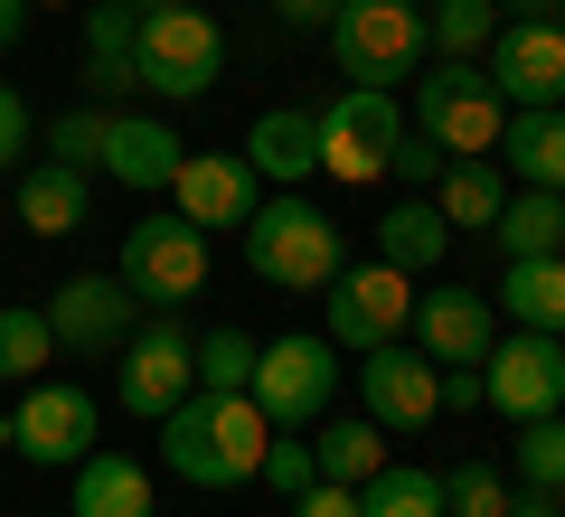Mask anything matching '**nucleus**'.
I'll use <instances>...</instances> for the list:
<instances>
[{"mask_svg": "<svg viewBox=\"0 0 565 517\" xmlns=\"http://www.w3.org/2000/svg\"><path fill=\"white\" fill-rule=\"evenodd\" d=\"M264 442H274V423H264L255 396L189 386V396L161 414V452H170V471H180L189 489H245L255 461H264Z\"/></svg>", "mask_w": 565, "mask_h": 517, "instance_id": "f257e3e1", "label": "nucleus"}, {"mask_svg": "<svg viewBox=\"0 0 565 517\" xmlns=\"http://www.w3.org/2000/svg\"><path fill=\"white\" fill-rule=\"evenodd\" d=\"M236 236H245V273L274 282V292H321V282L349 263V255H340V226H330L311 198H292V189L264 198Z\"/></svg>", "mask_w": 565, "mask_h": 517, "instance_id": "f03ea898", "label": "nucleus"}, {"mask_svg": "<svg viewBox=\"0 0 565 517\" xmlns=\"http://www.w3.org/2000/svg\"><path fill=\"white\" fill-rule=\"evenodd\" d=\"M132 76H141V95H161V104L217 95V76H226V29L207 20L199 0H180V10H141V29H132Z\"/></svg>", "mask_w": 565, "mask_h": 517, "instance_id": "7ed1b4c3", "label": "nucleus"}, {"mask_svg": "<svg viewBox=\"0 0 565 517\" xmlns=\"http://www.w3.org/2000/svg\"><path fill=\"white\" fill-rule=\"evenodd\" d=\"M245 396L264 405V423L274 433H311V423L330 414V396H340V348H330L321 330H282L255 348V377H245Z\"/></svg>", "mask_w": 565, "mask_h": 517, "instance_id": "20e7f679", "label": "nucleus"}, {"mask_svg": "<svg viewBox=\"0 0 565 517\" xmlns=\"http://www.w3.org/2000/svg\"><path fill=\"white\" fill-rule=\"evenodd\" d=\"M330 57L349 85H396L434 57V29H424V0H340L330 20Z\"/></svg>", "mask_w": 565, "mask_h": 517, "instance_id": "39448f33", "label": "nucleus"}, {"mask_svg": "<svg viewBox=\"0 0 565 517\" xmlns=\"http://www.w3.org/2000/svg\"><path fill=\"white\" fill-rule=\"evenodd\" d=\"M114 273H122V292H132L141 311H180V301H199V282H207V226H189L180 207L122 226Z\"/></svg>", "mask_w": 565, "mask_h": 517, "instance_id": "423d86ee", "label": "nucleus"}, {"mask_svg": "<svg viewBox=\"0 0 565 517\" xmlns=\"http://www.w3.org/2000/svg\"><path fill=\"white\" fill-rule=\"evenodd\" d=\"M415 122L434 151H452V160H481V151H500V122H509V104H500V85L481 76V66H462V57H444L434 76H415Z\"/></svg>", "mask_w": 565, "mask_h": 517, "instance_id": "0eeeda50", "label": "nucleus"}, {"mask_svg": "<svg viewBox=\"0 0 565 517\" xmlns=\"http://www.w3.org/2000/svg\"><path fill=\"white\" fill-rule=\"evenodd\" d=\"M321 338L330 348H386V338H405V320H415V273H396V263H340V273L321 282Z\"/></svg>", "mask_w": 565, "mask_h": 517, "instance_id": "6e6552de", "label": "nucleus"}, {"mask_svg": "<svg viewBox=\"0 0 565 517\" xmlns=\"http://www.w3.org/2000/svg\"><path fill=\"white\" fill-rule=\"evenodd\" d=\"M396 132H405V114H396L386 85H340V95L321 104V170H330V180H349V189L386 180Z\"/></svg>", "mask_w": 565, "mask_h": 517, "instance_id": "1a4fd4ad", "label": "nucleus"}, {"mask_svg": "<svg viewBox=\"0 0 565 517\" xmlns=\"http://www.w3.org/2000/svg\"><path fill=\"white\" fill-rule=\"evenodd\" d=\"M189 386H199V338L180 330V311H141V330L122 338V414L161 423Z\"/></svg>", "mask_w": 565, "mask_h": 517, "instance_id": "9d476101", "label": "nucleus"}, {"mask_svg": "<svg viewBox=\"0 0 565 517\" xmlns=\"http://www.w3.org/2000/svg\"><path fill=\"white\" fill-rule=\"evenodd\" d=\"M481 405H490V414H509V423L565 414V338H546V330L490 338V358H481Z\"/></svg>", "mask_w": 565, "mask_h": 517, "instance_id": "9b49d317", "label": "nucleus"}, {"mask_svg": "<svg viewBox=\"0 0 565 517\" xmlns=\"http://www.w3.org/2000/svg\"><path fill=\"white\" fill-rule=\"evenodd\" d=\"M481 76L500 85L509 114L527 104H565V20L537 10V20H500V39L481 47Z\"/></svg>", "mask_w": 565, "mask_h": 517, "instance_id": "f8f14e48", "label": "nucleus"}, {"mask_svg": "<svg viewBox=\"0 0 565 517\" xmlns=\"http://www.w3.org/2000/svg\"><path fill=\"white\" fill-rule=\"evenodd\" d=\"M10 452L39 461V471H76L95 452V396L76 377H39L20 396V414H10Z\"/></svg>", "mask_w": 565, "mask_h": 517, "instance_id": "ddd939ff", "label": "nucleus"}, {"mask_svg": "<svg viewBox=\"0 0 565 517\" xmlns=\"http://www.w3.org/2000/svg\"><path fill=\"white\" fill-rule=\"evenodd\" d=\"M359 405H367L377 433H415V423L444 414V367L424 358L415 338H386V348L359 358Z\"/></svg>", "mask_w": 565, "mask_h": 517, "instance_id": "4468645a", "label": "nucleus"}, {"mask_svg": "<svg viewBox=\"0 0 565 517\" xmlns=\"http://www.w3.org/2000/svg\"><path fill=\"white\" fill-rule=\"evenodd\" d=\"M47 330H57V348H76V358H122V338L141 330V301L122 292V273H76L47 301Z\"/></svg>", "mask_w": 565, "mask_h": 517, "instance_id": "2eb2a0df", "label": "nucleus"}, {"mask_svg": "<svg viewBox=\"0 0 565 517\" xmlns=\"http://www.w3.org/2000/svg\"><path fill=\"white\" fill-rule=\"evenodd\" d=\"M170 207H180L189 226H245L264 207V180L245 151H180V170H170Z\"/></svg>", "mask_w": 565, "mask_h": 517, "instance_id": "dca6fc26", "label": "nucleus"}, {"mask_svg": "<svg viewBox=\"0 0 565 517\" xmlns=\"http://www.w3.org/2000/svg\"><path fill=\"white\" fill-rule=\"evenodd\" d=\"M405 338H415L434 367H481V358H490V338H500V311H490L481 292H462V282H434V292H415Z\"/></svg>", "mask_w": 565, "mask_h": 517, "instance_id": "f3484780", "label": "nucleus"}, {"mask_svg": "<svg viewBox=\"0 0 565 517\" xmlns=\"http://www.w3.org/2000/svg\"><path fill=\"white\" fill-rule=\"evenodd\" d=\"M180 151L189 141L170 132V122H151V114H104V180H122V189H170V170H180Z\"/></svg>", "mask_w": 565, "mask_h": 517, "instance_id": "a211bd4d", "label": "nucleus"}, {"mask_svg": "<svg viewBox=\"0 0 565 517\" xmlns=\"http://www.w3.org/2000/svg\"><path fill=\"white\" fill-rule=\"evenodd\" d=\"M245 160H255V180L302 189L311 170H321V114H302V104H274V114H255V132H245Z\"/></svg>", "mask_w": 565, "mask_h": 517, "instance_id": "6ab92c4d", "label": "nucleus"}, {"mask_svg": "<svg viewBox=\"0 0 565 517\" xmlns=\"http://www.w3.org/2000/svg\"><path fill=\"white\" fill-rule=\"evenodd\" d=\"M490 311H500L509 330L565 338V255H519V263L500 273V292H490Z\"/></svg>", "mask_w": 565, "mask_h": 517, "instance_id": "aec40b11", "label": "nucleus"}, {"mask_svg": "<svg viewBox=\"0 0 565 517\" xmlns=\"http://www.w3.org/2000/svg\"><path fill=\"white\" fill-rule=\"evenodd\" d=\"M500 160L519 170V189H556L565 198V104H527L500 122Z\"/></svg>", "mask_w": 565, "mask_h": 517, "instance_id": "412c9836", "label": "nucleus"}, {"mask_svg": "<svg viewBox=\"0 0 565 517\" xmlns=\"http://www.w3.org/2000/svg\"><path fill=\"white\" fill-rule=\"evenodd\" d=\"M66 508L76 517H151V471H141L132 452H85L76 461V489H66Z\"/></svg>", "mask_w": 565, "mask_h": 517, "instance_id": "4be33fe9", "label": "nucleus"}, {"mask_svg": "<svg viewBox=\"0 0 565 517\" xmlns=\"http://www.w3.org/2000/svg\"><path fill=\"white\" fill-rule=\"evenodd\" d=\"M132 29H141L132 0H95V10H85V85H95L104 104L141 95V76H132Z\"/></svg>", "mask_w": 565, "mask_h": 517, "instance_id": "5701e85b", "label": "nucleus"}, {"mask_svg": "<svg viewBox=\"0 0 565 517\" xmlns=\"http://www.w3.org/2000/svg\"><path fill=\"white\" fill-rule=\"evenodd\" d=\"M444 255H452V217L434 198H396L377 217V263H396V273H434Z\"/></svg>", "mask_w": 565, "mask_h": 517, "instance_id": "b1692460", "label": "nucleus"}, {"mask_svg": "<svg viewBox=\"0 0 565 517\" xmlns=\"http://www.w3.org/2000/svg\"><path fill=\"white\" fill-rule=\"evenodd\" d=\"M85 207H95L85 170H66V160H39V170H20V226H29V236H76Z\"/></svg>", "mask_w": 565, "mask_h": 517, "instance_id": "393cba45", "label": "nucleus"}, {"mask_svg": "<svg viewBox=\"0 0 565 517\" xmlns=\"http://www.w3.org/2000/svg\"><path fill=\"white\" fill-rule=\"evenodd\" d=\"M359 517H444V471L377 461V471L359 480Z\"/></svg>", "mask_w": 565, "mask_h": 517, "instance_id": "a878e982", "label": "nucleus"}, {"mask_svg": "<svg viewBox=\"0 0 565 517\" xmlns=\"http://www.w3.org/2000/svg\"><path fill=\"white\" fill-rule=\"evenodd\" d=\"M490 236H500L509 263H519V255H565V198H556V189H519Z\"/></svg>", "mask_w": 565, "mask_h": 517, "instance_id": "bb28decb", "label": "nucleus"}, {"mask_svg": "<svg viewBox=\"0 0 565 517\" xmlns=\"http://www.w3.org/2000/svg\"><path fill=\"white\" fill-rule=\"evenodd\" d=\"M434 207H444L452 226H500L509 189H500V170H490V151H481V160H444V180H434Z\"/></svg>", "mask_w": 565, "mask_h": 517, "instance_id": "cd10ccee", "label": "nucleus"}, {"mask_svg": "<svg viewBox=\"0 0 565 517\" xmlns=\"http://www.w3.org/2000/svg\"><path fill=\"white\" fill-rule=\"evenodd\" d=\"M311 461H321V480L359 489V480H367V471L386 461V433H377L367 414H349V423H321V433H311Z\"/></svg>", "mask_w": 565, "mask_h": 517, "instance_id": "c85d7f7f", "label": "nucleus"}, {"mask_svg": "<svg viewBox=\"0 0 565 517\" xmlns=\"http://www.w3.org/2000/svg\"><path fill=\"white\" fill-rule=\"evenodd\" d=\"M424 29H434V47L444 57H481L490 39H500V0H424Z\"/></svg>", "mask_w": 565, "mask_h": 517, "instance_id": "c756f323", "label": "nucleus"}, {"mask_svg": "<svg viewBox=\"0 0 565 517\" xmlns=\"http://www.w3.org/2000/svg\"><path fill=\"white\" fill-rule=\"evenodd\" d=\"M509 471H519V489H556L565 498V414H527L519 442H509Z\"/></svg>", "mask_w": 565, "mask_h": 517, "instance_id": "7c9ffc66", "label": "nucleus"}, {"mask_svg": "<svg viewBox=\"0 0 565 517\" xmlns=\"http://www.w3.org/2000/svg\"><path fill=\"white\" fill-rule=\"evenodd\" d=\"M47 358H57V330H47V311H29V301H0V377H39Z\"/></svg>", "mask_w": 565, "mask_h": 517, "instance_id": "2f4dec72", "label": "nucleus"}, {"mask_svg": "<svg viewBox=\"0 0 565 517\" xmlns=\"http://www.w3.org/2000/svg\"><path fill=\"white\" fill-rule=\"evenodd\" d=\"M255 348H264V338H245V330H207V338H199V386L245 396V377H255Z\"/></svg>", "mask_w": 565, "mask_h": 517, "instance_id": "473e14b6", "label": "nucleus"}, {"mask_svg": "<svg viewBox=\"0 0 565 517\" xmlns=\"http://www.w3.org/2000/svg\"><path fill=\"white\" fill-rule=\"evenodd\" d=\"M509 508V480L490 461H452L444 471V517H500Z\"/></svg>", "mask_w": 565, "mask_h": 517, "instance_id": "72a5a7b5", "label": "nucleus"}, {"mask_svg": "<svg viewBox=\"0 0 565 517\" xmlns=\"http://www.w3.org/2000/svg\"><path fill=\"white\" fill-rule=\"evenodd\" d=\"M255 480H264V489H282V498H302L311 480H321V461H311V433H274V442H264V461H255Z\"/></svg>", "mask_w": 565, "mask_h": 517, "instance_id": "f704fd0d", "label": "nucleus"}, {"mask_svg": "<svg viewBox=\"0 0 565 517\" xmlns=\"http://www.w3.org/2000/svg\"><path fill=\"white\" fill-rule=\"evenodd\" d=\"M47 160L95 170V160H104V114H57V122H47Z\"/></svg>", "mask_w": 565, "mask_h": 517, "instance_id": "c9c22d12", "label": "nucleus"}, {"mask_svg": "<svg viewBox=\"0 0 565 517\" xmlns=\"http://www.w3.org/2000/svg\"><path fill=\"white\" fill-rule=\"evenodd\" d=\"M444 160H452V151H434V141H424L415 122H405V132H396V151H386V170H396V180H424V189H434V180H444Z\"/></svg>", "mask_w": 565, "mask_h": 517, "instance_id": "e433bc0d", "label": "nucleus"}, {"mask_svg": "<svg viewBox=\"0 0 565 517\" xmlns=\"http://www.w3.org/2000/svg\"><path fill=\"white\" fill-rule=\"evenodd\" d=\"M29 132H39V122H29V104H20V85H0V170H10V160L29 151Z\"/></svg>", "mask_w": 565, "mask_h": 517, "instance_id": "4c0bfd02", "label": "nucleus"}, {"mask_svg": "<svg viewBox=\"0 0 565 517\" xmlns=\"http://www.w3.org/2000/svg\"><path fill=\"white\" fill-rule=\"evenodd\" d=\"M292 517H359V489H340V480H311V489L292 498Z\"/></svg>", "mask_w": 565, "mask_h": 517, "instance_id": "58836bf2", "label": "nucleus"}, {"mask_svg": "<svg viewBox=\"0 0 565 517\" xmlns=\"http://www.w3.org/2000/svg\"><path fill=\"white\" fill-rule=\"evenodd\" d=\"M274 20L282 29H330V20H340V0H274Z\"/></svg>", "mask_w": 565, "mask_h": 517, "instance_id": "ea45409f", "label": "nucleus"}, {"mask_svg": "<svg viewBox=\"0 0 565 517\" xmlns=\"http://www.w3.org/2000/svg\"><path fill=\"white\" fill-rule=\"evenodd\" d=\"M500 517H565V498H556V489H509Z\"/></svg>", "mask_w": 565, "mask_h": 517, "instance_id": "a19ab883", "label": "nucleus"}, {"mask_svg": "<svg viewBox=\"0 0 565 517\" xmlns=\"http://www.w3.org/2000/svg\"><path fill=\"white\" fill-rule=\"evenodd\" d=\"M20 29H29V0H0V57L20 47Z\"/></svg>", "mask_w": 565, "mask_h": 517, "instance_id": "79ce46f5", "label": "nucleus"}, {"mask_svg": "<svg viewBox=\"0 0 565 517\" xmlns=\"http://www.w3.org/2000/svg\"><path fill=\"white\" fill-rule=\"evenodd\" d=\"M132 10H180V0H132Z\"/></svg>", "mask_w": 565, "mask_h": 517, "instance_id": "37998d69", "label": "nucleus"}, {"mask_svg": "<svg viewBox=\"0 0 565 517\" xmlns=\"http://www.w3.org/2000/svg\"><path fill=\"white\" fill-rule=\"evenodd\" d=\"M29 10H57V0H29Z\"/></svg>", "mask_w": 565, "mask_h": 517, "instance_id": "c03bdc74", "label": "nucleus"}, {"mask_svg": "<svg viewBox=\"0 0 565 517\" xmlns=\"http://www.w3.org/2000/svg\"><path fill=\"white\" fill-rule=\"evenodd\" d=\"M546 10H556V20H565V0H546Z\"/></svg>", "mask_w": 565, "mask_h": 517, "instance_id": "a18cd8bd", "label": "nucleus"}]
</instances>
